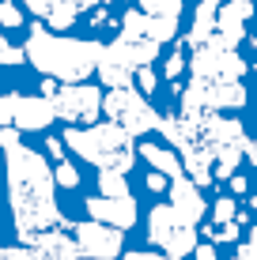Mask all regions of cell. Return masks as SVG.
<instances>
[{
  "label": "cell",
  "mask_w": 257,
  "mask_h": 260,
  "mask_svg": "<svg viewBox=\"0 0 257 260\" xmlns=\"http://www.w3.org/2000/svg\"><path fill=\"white\" fill-rule=\"evenodd\" d=\"M246 158H250V162L257 166V140H250V147H246Z\"/></svg>",
  "instance_id": "cell-35"
},
{
  "label": "cell",
  "mask_w": 257,
  "mask_h": 260,
  "mask_svg": "<svg viewBox=\"0 0 257 260\" xmlns=\"http://www.w3.org/2000/svg\"><path fill=\"white\" fill-rule=\"evenodd\" d=\"M144 185H148V189H152V192L159 196V192H166V185H170V177H166V174H159V170H152V174L144 177Z\"/></svg>",
  "instance_id": "cell-28"
},
{
  "label": "cell",
  "mask_w": 257,
  "mask_h": 260,
  "mask_svg": "<svg viewBox=\"0 0 257 260\" xmlns=\"http://www.w3.org/2000/svg\"><path fill=\"white\" fill-rule=\"evenodd\" d=\"M79 19V4L76 0H57L46 12V26L49 30H72V23Z\"/></svg>",
  "instance_id": "cell-16"
},
{
  "label": "cell",
  "mask_w": 257,
  "mask_h": 260,
  "mask_svg": "<svg viewBox=\"0 0 257 260\" xmlns=\"http://www.w3.org/2000/svg\"><path fill=\"white\" fill-rule=\"evenodd\" d=\"M102 113L110 121H118L132 136H148L159 128V113L148 106V94H140L136 87H106L102 91Z\"/></svg>",
  "instance_id": "cell-4"
},
{
  "label": "cell",
  "mask_w": 257,
  "mask_h": 260,
  "mask_svg": "<svg viewBox=\"0 0 257 260\" xmlns=\"http://www.w3.org/2000/svg\"><path fill=\"white\" fill-rule=\"evenodd\" d=\"M46 155H49V158H65V140L49 136V140H46Z\"/></svg>",
  "instance_id": "cell-31"
},
{
  "label": "cell",
  "mask_w": 257,
  "mask_h": 260,
  "mask_svg": "<svg viewBox=\"0 0 257 260\" xmlns=\"http://www.w3.org/2000/svg\"><path fill=\"white\" fill-rule=\"evenodd\" d=\"M121 38H148V12L144 8H132L121 15Z\"/></svg>",
  "instance_id": "cell-18"
},
{
  "label": "cell",
  "mask_w": 257,
  "mask_h": 260,
  "mask_svg": "<svg viewBox=\"0 0 257 260\" xmlns=\"http://www.w3.org/2000/svg\"><path fill=\"white\" fill-rule=\"evenodd\" d=\"M132 83H136V91H140V94H155L159 76H155V68H152V64H140V68H136V76H132Z\"/></svg>",
  "instance_id": "cell-23"
},
{
  "label": "cell",
  "mask_w": 257,
  "mask_h": 260,
  "mask_svg": "<svg viewBox=\"0 0 257 260\" xmlns=\"http://www.w3.org/2000/svg\"><path fill=\"white\" fill-rule=\"evenodd\" d=\"M212 4H223V0H212Z\"/></svg>",
  "instance_id": "cell-38"
},
{
  "label": "cell",
  "mask_w": 257,
  "mask_h": 260,
  "mask_svg": "<svg viewBox=\"0 0 257 260\" xmlns=\"http://www.w3.org/2000/svg\"><path fill=\"white\" fill-rule=\"evenodd\" d=\"M253 19V0H223V4L216 8V34L223 42H238L246 38V23Z\"/></svg>",
  "instance_id": "cell-12"
},
{
  "label": "cell",
  "mask_w": 257,
  "mask_h": 260,
  "mask_svg": "<svg viewBox=\"0 0 257 260\" xmlns=\"http://www.w3.org/2000/svg\"><path fill=\"white\" fill-rule=\"evenodd\" d=\"M23 60H26V53L15 49V46H8V38L0 34V64H23Z\"/></svg>",
  "instance_id": "cell-26"
},
{
  "label": "cell",
  "mask_w": 257,
  "mask_h": 260,
  "mask_svg": "<svg viewBox=\"0 0 257 260\" xmlns=\"http://www.w3.org/2000/svg\"><path fill=\"white\" fill-rule=\"evenodd\" d=\"M125 256H129V260H155L159 253H155V249H129Z\"/></svg>",
  "instance_id": "cell-33"
},
{
  "label": "cell",
  "mask_w": 257,
  "mask_h": 260,
  "mask_svg": "<svg viewBox=\"0 0 257 260\" xmlns=\"http://www.w3.org/2000/svg\"><path fill=\"white\" fill-rule=\"evenodd\" d=\"M12 106H15V94H0V124H12Z\"/></svg>",
  "instance_id": "cell-30"
},
{
  "label": "cell",
  "mask_w": 257,
  "mask_h": 260,
  "mask_svg": "<svg viewBox=\"0 0 257 260\" xmlns=\"http://www.w3.org/2000/svg\"><path fill=\"white\" fill-rule=\"evenodd\" d=\"M106 53H110L113 60H121L125 68L136 72L140 64H155V57H159V42L155 38H113L110 46H102Z\"/></svg>",
  "instance_id": "cell-13"
},
{
  "label": "cell",
  "mask_w": 257,
  "mask_h": 260,
  "mask_svg": "<svg viewBox=\"0 0 257 260\" xmlns=\"http://www.w3.org/2000/svg\"><path fill=\"white\" fill-rule=\"evenodd\" d=\"M87 215L110 222V226H121V230L136 226V219H140L132 192H125V196H102V192L99 196H87Z\"/></svg>",
  "instance_id": "cell-10"
},
{
  "label": "cell",
  "mask_w": 257,
  "mask_h": 260,
  "mask_svg": "<svg viewBox=\"0 0 257 260\" xmlns=\"http://www.w3.org/2000/svg\"><path fill=\"white\" fill-rule=\"evenodd\" d=\"M53 181H57L61 189H79V170L68 162V158H57V166H53Z\"/></svg>",
  "instance_id": "cell-21"
},
{
  "label": "cell",
  "mask_w": 257,
  "mask_h": 260,
  "mask_svg": "<svg viewBox=\"0 0 257 260\" xmlns=\"http://www.w3.org/2000/svg\"><path fill=\"white\" fill-rule=\"evenodd\" d=\"M148 238L152 245H163L166 256H185L197 245V222L182 219L170 204H155L148 215Z\"/></svg>",
  "instance_id": "cell-6"
},
{
  "label": "cell",
  "mask_w": 257,
  "mask_h": 260,
  "mask_svg": "<svg viewBox=\"0 0 257 260\" xmlns=\"http://www.w3.org/2000/svg\"><path fill=\"white\" fill-rule=\"evenodd\" d=\"M23 53L42 76H57L61 83H79V79L95 76V64L102 57V42L68 38L65 30H49L46 23H34Z\"/></svg>",
  "instance_id": "cell-2"
},
{
  "label": "cell",
  "mask_w": 257,
  "mask_h": 260,
  "mask_svg": "<svg viewBox=\"0 0 257 260\" xmlns=\"http://www.w3.org/2000/svg\"><path fill=\"white\" fill-rule=\"evenodd\" d=\"M23 4H26V8H31V12H34V15H42V19H46V12H49V8H53V4H57V0H23Z\"/></svg>",
  "instance_id": "cell-32"
},
{
  "label": "cell",
  "mask_w": 257,
  "mask_h": 260,
  "mask_svg": "<svg viewBox=\"0 0 257 260\" xmlns=\"http://www.w3.org/2000/svg\"><path fill=\"white\" fill-rule=\"evenodd\" d=\"M246 204H250V208L257 211V192H253V196H250V192H246Z\"/></svg>",
  "instance_id": "cell-36"
},
{
  "label": "cell",
  "mask_w": 257,
  "mask_h": 260,
  "mask_svg": "<svg viewBox=\"0 0 257 260\" xmlns=\"http://www.w3.org/2000/svg\"><path fill=\"white\" fill-rule=\"evenodd\" d=\"M231 219H238V200L235 196H216V204L208 208V222H231Z\"/></svg>",
  "instance_id": "cell-19"
},
{
  "label": "cell",
  "mask_w": 257,
  "mask_h": 260,
  "mask_svg": "<svg viewBox=\"0 0 257 260\" xmlns=\"http://www.w3.org/2000/svg\"><path fill=\"white\" fill-rule=\"evenodd\" d=\"M57 121L53 113V98L49 94H15V106H12V124L19 132H46L49 124Z\"/></svg>",
  "instance_id": "cell-9"
},
{
  "label": "cell",
  "mask_w": 257,
  "mask_h": 260,
  "mask_svg": "<svg viewBox=\"0 0 257 260\" xmlns=\"http://www.w3.org/2000/svg\"><path fill=\"white\" fill-rule=\"evenodd\" d=\"M235 256L238 260H257V222H253V230H250V238L242 241V245L235 249Z\"/></svg>",
  "instance_id": "cell-27"
},
{
  "label": "cell",
  "mask_w": 257,
  "mask_h": 260,
  "mask_svg": "<svg viewBox=\"0 0 257 260\" xmlns=\"http://www.w3.org/2000/svg\"><path fill=\"white\" fill-rule=\"evenodd\" d=\"M166 192H170V208L182 215V219H189V222H205V215H208V204H205V192H201V185L193 181L189 174H178V177H170V185H166Z\"/></svg>",
  "instance_id": "cell-11"
},
{
  "label": "cell",
  "mask_w": 257,
  "mask_h": 260,
  "mask_svg": "<svg viewBox=\"0 0 257 260\" xmlns=\"http://www.w3.org/2000/svg\"><path fill=\"white\" fill-rule=\"evenodd\" d=\"M193 253H197L201 260H216V249H212V245H201V241L193 245Z\"/></svg>",
  "instance_id": "cell-34"
},
{
  "label": "cell",
  "mask_w": 257,
  "mask_h": 260,
  "mask_svg": "<svg viewBox=\"0 0 257 260\" xmlns=\"http://www.w3.org/2000/svg\"><path fill=\"white\" fill-rule=\"evenodd\" d=\"M148 38H155L159 46L174 42L178 38V15H148Z\"/></svg>",
  "instance_id": "cell-17"
},
{
  "label": "cell",
  "mask_w": 257,
  "mask_h": 260,
  "mask_svg": "<svg viewBox=\"0 0 257 260\" xmlns=\"http://www.w3.org/2000/svg\"><path fill=\"white\" fill-rule=\"evenodd\" d=\"M136 155L144 158L152 170H159V174H166V177H178L185 174V166H182V155L170 147V143H155V140H140L136 143Z\"/></svg>",
  "instance_id": "cell-15"
},
{
  "label": "cell",
  "mask_w": 257,
  "mask_h": 260,
  "mask_svg": "<svg viewBox=\"0 0 257 260\" xmlns=\"http://www.w3.org/2000/svg\"><path fill=\"white\" fill-rule=\"evenodd\" d=\"M49 98H53V113L65 124H91V121H99V113H102V91L91 87L87 79H79V83H61L57 94H49Z\"/></svg>",
  "instance_id": "cell-7"
},
{
  "label": "cell",
  "mask_w": 257,
  "mask_h": 260,
  "mask_svg": "<svg viewBox=\"0 0 257 260\" xmlns=\"http://www.w3.org/2000/svg\"><path fill=\"white\" fill-rule=\"evenodd\" d=\"M65 147L79 155L83 162L99 166V170H118L129 177L132 162H136V143L132 132H125L118 121H91V124H72L65 128Z\"/></svg>",
  "instance_id": "cell-3"
},
{
  "label": "cell",
  "mask_w": 257,
  "mask_h": 260,
  "mask_svg": "<svg viewBox=\"0 0 257 260\" xmlns=\"http://www.w3.org/2000/svg\"><path fill=\"white\" fill-rule=\"evenodd\" d=\"M148 15H182V0H136Z\"/></svg>",
  "instance_id": "cell-22"
},
{
  "label": "cell",
  "mask_w": 257,
  "mask_h": 260,
  "mask_svg": "<svg viewBox=\"0 0 257 260\" xmlns=\"http://www.w3.org/2000/svg\"><path fill=\"white\" fill-rule=\"evenodd\" d=\"M0 26L4 30H15V26H23V12L15 0H0Z\"/></svg>",
  "instance_id": "cell-24"
},
{
  "label": "cell",
  "mask_w": 257,
  "mask_h": 260,
  "mask_svg": "<svg viewBox=\"0 0 257 260\" xmlns=\"http://www.w3.org/2000/svg\"><path fill=\"white\" fill-rule=\"evenodd\" d=\"M182 72H185V53H182V46H178V49L170 53V57L163 60V76L174 83V79H182Z\"/></svg>",
  "instance_id": "cell-25"
},
{
  "label": "cell",
  "mask_w": 257,
  "mask_h": 260,
  "mask_svg": "<svg viewBox=\"0 0 257 260\" xmlns=\"http://www.w3.org/2000/svg\"><path fill=\"white\" fill-rule=\"evenodd\" d=\"M227 185H231V192H235V196H246V192H250V177L238 174V170H235L231 177H227Z\"/></svg>",
  "instance_id": "cell-29"
},
{
  "label": "cell",
  "mask_w": 257,
  "mask_h": 260,
  "mask_svg": "<svg viewBox=\"0 0 257 260\" xmlns=\"http://www.w3.org/2000/svg\"><path fill=\"white\" fill-rule=\"evenodd\" d=\"M253 49H257V34H253Z\"/></svg>",
  "instance_id": "cell-37"
},
{
  "label": "cell",
  "mask_w": 257,
  "mask_h": 260,
  "mask_svg": "<svg viewBox=\"0 0 257 260\" xmlns=\"http://www.w3.org/2000/svg\"><path fill=\"white\" fill-rule=\"evenodd\" d=\"M4 177H8V204H12L15 234L26 245L34 234L49 226H65V215L57 208V181L46 162V155L23 147L19 140L4 143Z\"/></svg>",
  "instance_id": "cell-1"
},
{
  "label": "cell",
  "mask_w": 257,
  "mask_h": 260,
  "mask_svg": "<svg viewBox=\"0 0 257 260\" xmlns=\"http://www.w3.org/2000/svg\"><path fill=\"white\" fill-rule=\"evenodd\" d=\"M99 192L102 196H125L129 192L125 174H118V170H99Z\"/></svg>",
  "instance_id": "cell-20"
},
{
  "label": "cell",
  "mask_w": 257,
  "mask_h": 260,
  "mask_svg": "<svg viewBox=\"0 0 257 260\" xmlns=\"http://www.w3.org/2000/svg\"><path fill=\"white\" fill-rule=\"evenodd\" d=\"M72 238L79 245V256H99V260H113L121 256V226H110L102 219H87V222H76L72 226Z\"/></svg>",
  "instance_id": "cell-8"
},
{
  "label": "cell",
  "mask_w": 257,
  "mask_h": 260,
  "mask_svg": "<svg viewBox=\"0 0 257 260\" xmlns=\"http://www.w3.org/2000/svg\"><path fill=\"white\" fill-rule=\"evenodd\" d=\"M26 245H31L34 256H79L76 238H68V222H65V226H49V230H42V234H34Z\"/></svg>",
  "instance_id": "cell-14"
},
{
  "label": "cell",
  "mask_w": 257,
  "mask_h": 260,
  "mask_svg": "<svg viewBox=\"0 0 257 260\" xmlns=\"http://www.w3.org/2000/svg\"><path fill=\"white\" fill-rule=\"evenodd\" d=\"M246 87L242 79H201L189 76V87L182 94V113H205V110H242Z\"/></svg>",
  "instance_id": "cell-5"
}]
</instances>
